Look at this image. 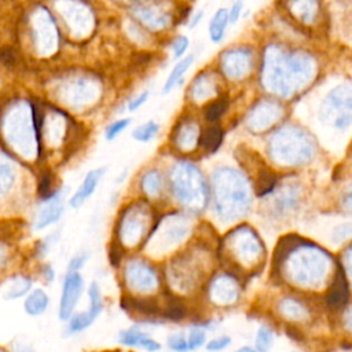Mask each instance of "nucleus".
I'll return each mask as SVG.
<instances>
[{"label": "nucleus", "instance_id": "1", "mask_svg": "<svg viewBox=\"0 0 352 352\" xmlns=\"http://www.w3.org/2000/svg\"><path fill=\"white\" fill-rule=\"evenodd\" d=\"M84 289V279L78 272H67L60 293L59 301V318L60 320H69L80 300Z\"/></svg>", "mask_w": 352, "mask_h": 352}, {"label": "nucleus", "instance_id": "2", "mask_svg": "<svg viewBox=\"0 0 352 352\" xmlns=\"http://www.w3.org/2000/svg\"><path fill=\"white\" fill-rule=\"evenodd\" d=\"M44 199H45V206L38 212V216L34 224L36 230H43L56 223L63 213V206L60 204L59 192H54L51 197Z\"/></svg>", "mask_w": 352, "mask_h": 352}, {"label": "nucleus", "instance_id": "3", "mask_svg": "<svg viewBox=\"0 0 352 352\" xmlns=\"http://www.w3.org/2000/svg\"><path fill=\"white\" fill-rule=\"evenodd\" d=\"M103 173H104V168H98V169L89 170L85 175L81 186L78 187V190L70 198V206L72 208H76V209L80 208L94 194V191H95L99 180L102 179Z\"/></svg>", "mask_w": 352, "mask_h": 352}, {"label": "nucleus", "instance_id": "4", "mask_svg": "<svg viewBox=\"0 0 352 352\" xmlns=\"http://www.w3.org/2000/svg\"><path fill=\"white\" fill-rule=\"evenodd\" d=\"M126 279L131 287L139 292L153 290L157 285L154 274L150 271V268L143 265H131L126 272Z\"/></svg>", "mask_w": 352, "mask_h": 352}, {"label": "nucleus", "instance_id": "5", "mask_svg": "<svg viewBox=\"0 0 352 352\" xmlns=\"http://www.w3.org/2000/svg\"><path fill=\"white\" fill-rule=\"evenodd\" d=\"M118 341L122 345L126 346H140L146 351L150 352H155L158 349H161L160 342H157L155 340L150 338L148 334L138 330V329H129L125 331H121L118 336Z\"/></svg>", "mask_w": 352, "mask_h": 352}, {"label": "nucleus", "instance_id": "6", "mask_svg": "<svg viewBox=\"0 0 352 352\" xmlns=\"http://www.w3.org/2000/svg\"><path fill=\"white\" fill-rule=\"evenodd\" d=\"M348 298V283L346 278L341 268H338V272L336 274V278L333 280V285L327 293V302L330 307H341L345 304Z\"/></svg>", "mask_w": 352, "mask_h": 352}, {"label": "nucleus", "instance_id": "7", "mask_svg": "<svg viewBox=\"0 0 352 352\" xmlns=\"http://www.w3.org/2000/svg\"><path fill=\"white\" fill-rule=\"evenodd\" d=\"M48 305H50V297L43 289L32 290L23 302V308L26 314L30 316H38L44 314Z\"/></svg>", "mask_w": 352, "mask_h": 352}, {"label": "nucleus", "instance_id": "8", "mask_svg": "<svg viewBox=\"0 0 352 352\" xmlns=\"http://www.w3.org/2000/svg\"><path fill=\"white\" fill-rule=\"evenodd\" d=\"M98 318V315L95 312H92L89 308L87 311L78 312V314H73L72 318L69 319L67 327H66V334H74V333H80L82 330H85L87 327H89L94 320Z\"/></svg>", "mask_w": 352, "mask_h": 352}, {"label": "nucleus", "instance_id": "9", "mask_svg": "<svg viewBox=\"0 0 352 352\" xmlns=\"http://www.w3.org/2000/svg\"><path fill=\"white\" fill-rule=\"evenodd\" d=\"M227 23H228V11L224 8L217 10V12L213 15L209 23V36L212 41L219 43L223 38Z\"/></svg>", "mask_w": 352, "mask_h": 352}, {"label": "nucleus", "instance_id": "10", "mask_svg": "<svg viewBox=\"0 0 352 352\" xmlns=\"http://www.w3.org/2000/svg\"><path fill=\"white\" fill-rule=\"evenodd\" d=\"M192 60H194V55H188V56H186L182 62H179V63L173 67L172 73L169 74V77H168V80H166V82H165V85H164V92H169V91L180 81V78H182L183 74L188 70V67H190V65L192 63Z\"/></svg>", "mask_w": 352, "mask_h": 352}, {"label": "nucleus", "instance_id": "11", "mask_svg": "<svg viewBox=\"0 0 352 352\" xmlns=\"http://www.w3.org/2000/svg\"><path fill=\"white\" fill-rule=\"evenodd\" d=\"M221 138H223L221 129H220L219 126H210V128H208V129L202 133L199 143H201V146H202L204 148H206L208 151H214V150L220 146Z\"/></svg>", "mask_w": 352, "mask_h": 352}, {"label": "nucleus", "instance_id": "12", "mask_svg": "<svg viewBox=\"0 0 352 352\" xmlns=\"http://www.w3.org/2000/svg\"><path fill=\"white\" fill-rule=\"evenodd\" d=\"M256 351L257 352H270L274 344V333L270 327L261 326L256 333Z\"/></svg>", "mask_w": 352, "mask_h": 352}, {"label": "nucleus", "instance_id": "13", "mask_svg": "<svg viewBox=\"0 0 352 352\" xmlns=\"http://www.w3.org/2000/svg\"><path fill=\"white\" fill-rule=\"evenodd\" d=\"M280 311L286 318H289L292 320H301L307 315L304 307L294 300H285L280 304Z\"/></svg>", "mask_w": 352, "mask_h": 352}, {"label": "nucleus", "instance_id": "14", "mask_svg": "<svg viewBox=\"0 0 352 352\" xmlns=\"http://www.w3.org/2000/svg\"><path fill=\"white\" fill-rule=\"evenodd\" d=\"M30 285H32L30 280L23 278V276L22 278H15L11 282V285H10V287H8L7 293H6V298L7 300H14V298L22 297L23 294L28 293V290L30 289Z\"/></svg>", "mask_w": 352, "mask_h": 352}, {"label": "nucleus", "instance_id": "15", "mask_svg": "<svg viewBox=\"0 0 352 352\" xmlns=\"http://www.w3.org/2000/svg\"><path fill=\"white\" fill-rule=\"evenodd\" d=\"M157 131H158V125L154 121H147V122L142 124L140 126H138L132 132V136L138 142H148L155 136Z\"/></svg>", "mask_w": 352, "mask_h": 352}, {"label": "nucleus", "instance_id": "16", "mask_svg": "<svg viewBox=\"0 0 352 352\" xmlns=\"http://www.w3.org/2000/svg\"><path fill=\"white\" fill-rule=\"evenodd\" d=\"M274 186H275V176L268 170L261 172L258 176V183H257L258 195H264V194L270 192Z\"/></svg>", "mask_w": 352, "mask_h": 352}, {"label": "nucleus", "instance_id": "17", "mask_svg": "<svg viewBox=\"0 0 352 352\" xmlns=\"http://www.w3.org/2000/svg\"><path fill=\"white\" fill-rule=\"evenodd\" d=\"M129 307H132L135 311L140 312V314H144V315H151V314H155L158 307L154 301L151 300H131L128 302Z\"/></svg>", "mask_w": 352, "mask_h": 352}, {"label": "nucleus", "instance_id": "18", "mask_svg": "<svg viewBox=\"0 0 352 352\" xmlns=\"http://www.w3.org/2000/svg\"><path fill=\"white\" fill-rule=\"evenodd\" d=\"M227 107V103L226 100L220 99V100H216V102H212L206 110H205V116H206V120L208 121H216L226 110Z\"/></svg>", "mask_w": 352, "mask_h": 352}, {"label": "nucleus", "instance_id": "19", "mask_svg": "<svg viewBox=\"0 0 352 352\" xmlns=\"http://www.w3.org/2000/svg\"><path fill=\"white\" fill-rule=\"evenodd\" d=\"M131 124L129 118H122V120H117L114 122H111L107 128H106V139L107 140H113L116 139L128 125Z\"/></svg>", "mask_w": 352, "mask_h": 352}, {"label": "nucleus", "instance_id": "20", "mask_svg": "<svg viewBox=\"0 0 352 352\" xmlns=\"http://www.w3.org/2000/svg\"><path fill=\"white\" fill-rule=\"evenodd\" d=\"M205 342V331L195 327L192 329L188 336H187V345H188V351L192 349H198L199 346H202Z\"/></svg>", "mask_w": 352, "mask_h": 352}, {"label": "nucleus", "instance_id": "21", "mask_svg": "<svg viewBox=\"0 0 352 352\" xmlns=\"http://www.w3.org/2000/svg\"><path fill=\"white\" fill-rule=\"evenodd\" d=\"M168 345L170 349L176 351V352H187L188 351V345H187V337L183 333H176L172 334L168 338Z\"/></svg>", "mask_w": 352, "mask_h": 352}, {"label": "nucleus", "instance_id": "22", "mask_svg": "<svg viewBox=\"0 0 352 352\" xmlns=\"http://www.w3.org/2000/svg\"><path fill=\"white\" fill-rule=\"evenodd\" d=\"M184 315H186V309H184V307H183L180 302H177V301L170 302V304L168 305L166 311H165V316L169 318V319H172V320H179V319L184 318Z\"/></svg>", "mask_w": 352, "mask_h": 352}, {"label": "nucleus", "instance_id": "23", "mask_svg": "<svg viewBox=\"0 0 352 352\" xmlns=\"http://www.w3.org/2000/svg\"><path fill=\"white\" fill-rule=\"evenodd\" d=\"M143 187L147 192H155L160 188V177L155 173H147L143 179Z\"/></svg>", "mask_w": 352, "mask_h": 352}, {"label": "nucleus", "instance_id": "24", "mask_svg": "<svg viewBox=\"0 0 352 352\" xmlns=\"http://www.w3.org/2000/svg\"><path fill=\"white\" fill-rule=\"evenodd\" d=\"M231 344V338L228 336H221L217 338H213L212 341L208 342V351H221L227 348Z\"/></svg>", "mask_w": 352, "mask_h": 352}, {"label": "nucleus", "instance_id": "25", "mask_svg": "<svg viewBox=\"0 0 352 352\" xmlns=\"http://www.w3.org/2000/svg\"><path fill=\"white\" fill-rule=\"evenodd\" d=\"M87 258H88V254H87V253H78V254H76V256L70 260L67 271H69V272H78V271L82 268V265H84V263L87 261Z\"/></svg>", "mask_w": 352, "mask_h": 352}, {"label": "nucleus", "instance_id": "26", "mask_svg": "<svg viewBox=\"0 0 352 352\" xmlns=\"http://www.w3.org/2000/svg\"><path fill=\"white\" fill-rule=\"evenodd\" d=\"M188 47V40L184 36H179L175 41H173V52H175V58H180L186 50Z\"/></svg>", "mask_w": 352, "mask_h": 352}, {"label": "nucleus", "instance_id": "27", "mask_svg": "<svg viewBox=\"0 0 352 352\" xmlns=\"http://www.w3.org/2000/svg\"><path fill=\"white\" fill-rule=\"evenodd\" d=\"M148 99V92L147 91H144V92H142L140 95H138L136 98H133L131 102H129V104H128V109L131 110V111H135L136 109H139L146 100Z\"/></svg>", "mask_w": 352, "mask_h": 352}, {"label": "nucleus", "instance_id": "28", "mask_svg": "<svg viewBox=\"0 0 352 352\" xmlns=\"http://www.w3.org/2000/svg\"><path fill=\"white\" fill-rule=\"evenodd\" d=\"M12 352H34V349L25 342H15L12 346Z\"/></svg>", "mask_w": 352, "mask_h": 352}, {"label": "nucleus", "instance_id": "29", "mask_svg": "<svg viewBox=\"0 0 352 352\" xmlns=\"http://www.w3.org/2000/svg\"><path fill=\"white\" fill-rule=\"evenodd\" d=\"M344 324H345V329L352 331V305L345 311V315H344Z\"/></svg>", "mask_w": 352, "mask_h": 352}, {"label": "nucleus", "instance_id": "30", "mask_svg": "<svg viewBox=\"0 0 352 352\" xmlns=\"http://www.w3.org/2000/svg\"><path fill=\"white\" fill-rule=\"evenodd\" d=\"M241 3H236V4H234L232 6V8H231V12H230V15H228V19L231 21V22H235L236 19H238V15H239V10H241Z\"/></svg>", "mask_w": 352, "mask_h": 352}, {"label": "nucleus", "instance_id": "31", "mask_svg": "<svg viewBox=\"0 0 352 352\" xmlns=\"http://www.w3.org/2000/svg\"><path fill=\"white\" fill-rule=\"evenodd\" d=\"M235 352H257V351L253 349V348H250V346H241V348L236 349Z\"/></svg>", "mask_w": 352, "mask_h": 352}, {"label": "nucleus", "instance_id": "32", "mask_svg": "<svg viewBox=\"0 0 352 352\" xmlns=\"http://www.w3.org/2000/svg\"><path fill=\"white\" fill-rule=\"evenodd\" d=\"M0 352H6V351H4V349H1V348H0Z\"/></svg>", "mask_w": 352, "mask_h": 352}]
</instances>
